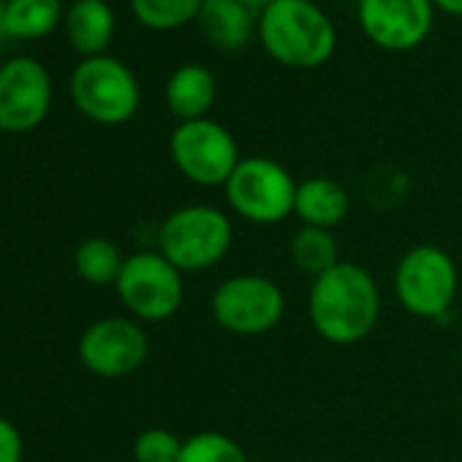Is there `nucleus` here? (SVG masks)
Returning a JSON list of instances; mask_svg holds the SVG:
<instances>
[{"mask_svg": "<svg viewBox=\"0 0 462 462\" xmlns=\"http://www.w3.org/2000/svg\"><path fill=\"white\" fill-rule=\"evenodd\" d=\"M354 4H359V0H354Z\"/></svg>", "mask_w": 462, "mask_h": 462, "instance_id": "obj_28", "label": "nucleus"}, {"mask_svg": "<svg viewBox=\"0 0 462 462\" xmlns=\"http://www.w3.org/2000/svg\"><path fill=\"white\" fill-rule=\"evenodd\" d=\"M308 319L316 335L332 346H354L373 335L381 319V289L356 262H337L313 278Z\"/></svg>", "mask_w": 462, "mask_h": 462, "instance_id": "obj_1", "label": "nucleus"}, {"mask_svg": "<svg viewBox=\"0 0 462 462\" xmlns=\"http://www.w3.org/2000/svg\"><path fill=\"white\" fill-rule=\"evenodd\" d=\"M432 6L438 14L446 17H462V0H432Z\"/></svg>", "mask_w": 462, "mask_h": 462, "instance_id": "obj_24", "label": "nucleus"}, {"mask_svg": "<svg viewBox=\"0 0 462 462\" xmlns=\"http://www.w3.org/2000/svg\"><path fill=\"white\" fill-rule=\"evenodd\" d=\"M12 36H9V28H6V0H0V44H6Z\"/></svg>", "mask_w": 462, "mask_h": 462, "instance_id": "obj_25", "label": "nucleus"}, {"mask_svg": "<svg viewBox=\"0 0 462 462\" xmlns=\"http://www.w3.org/2000/svg\"><path fill=\"white\" fill-rule=\"evenodd\" d=\"M123 264H125V259H123L120 248L106 237H90L74 254V267H77L79 278L88 281L90 286L117 283Z\"/></svg>", "mask_w": 462, "mask_h": 462, "instance_id": "obj_19", "label": "nucleus"}, {"mask_svg": "<svg viewBox=\"0 0 462 462\" xmlns=\"http://www.w3.org/2000/svg\"><path fill=\"white\" fill-rule=\"evenodd\" d=\"M235 245V223L212 204H185L169 212L158 228V254L185 273L212 270Z\"/></svg>", "mask_w": 462, "mask_h": 462, "instance_id": "obj_3", "label": "nucleus"}, {"mask_svg": "<svg viewBox=\"0 0 462 462\" xmlns=\"http://www.w3.org/2000/svg\"><path fill=\"white\" fill-rule=\"evenodd\" d=\"M177 462H251L248 451L226 432L201 430L185 438Z\"/></svg>", "mask_w": 462, "mask_h": 462, "instance_id": "obj_21", "label": "nucleus"}, {"mask_svg": "<svg viewBox=\"0 0 462 462\" xmlns=\"http://www.w3.org/2000/svg\"><path fill=\"white\" fill-rule=\"evenodd\" d=\"M71 98L77 109L101 125L128 123L142 104L136 74L117 58H85L71 74Z\"/></svg>", "mask_w": 462, "mask_h": 462, "instance_id": "obj_7", "label": "nucleus"}, {"mask_svg": "<svg viewBox=\"0 0 462 462\" xmlns=\"http://www.w3.org/2000/svg\"><path fill=\"white\" fill-rule=\"evenodd\" d=\"M66 20L60 0H6V28L12 39H44Z\"/></svg>", "mask_w": 462, "mask_h": 462, "instance_id": "obj_18", "label": "nucleus"}, {"mask_svg": "<svg viewBox=\"0 0 462 462\" xmlns=\"http://www.w3.org/2000/svg\"><path fill=\"white\" fill-rule=\"evenodd\" d=\"M66 36L85 58L106 55L115 39V12L106 0H74L66 12Z\"/></svg>", "mask_w": 462, "mask_h": 462, "instance_id": "obj_16", "label": "nucleus"}, {"mask_svg": "<svg viewBox=\"0 0 462 462\" xmlns=\"http://www.w3.org/2000/svg\"><path fill=\"white\" fill-rule=\"evenodd\" d=\"M297 185L300 182L281 161L267 155H243L223 185V193L228 207L243 220L256 226H275L294 215Z\"/></svg>", "mask_w": 462, "mask_h": 462, "instance_id": "obj_5", "label": "nucleus"}, {"mask_svg": "<svg viewBox=\"0 0 462 462\" xmlns=\"http://www.w3.org/2000/svg\"><path fill=\"white\" fill-rule=\"evenodd\" d=\"M459 362H462V346H459Z\"/></svg>", "mask_w": 462, "mask_h": 462, "instance_id": "obj_27", "label": "nucleus"}, {"mask_svg": "<svg viewBox=\"0 0 462 462\" xmlns=\"http://www.w3.org/2000/svg\"><path fill=\"white\" fill-rule=\"evenodd\" d=\"M240 4H243L245 9H251L254 14H262L270 4H275V0H240Z\"/></svg>", "mask_w": 462, "mask_h": 462, "instance_id": "obj_26", "label": "nucleus"}, {"mask_svg": "<svg viewBox=\"0 0 462 462\" xmlns=\"http://www.w3.org/2000/svg\"><path fill=\"white\" fill-rule=\"evenodd\" d=\"M169 155L177 171L199 188H223L243 161L235 134L212 117L177 123Z\"/></svg>", "mask_w": 462, "mask_h": 462, "instance_id": "obj_8", "label": "nucleus"}, {"mask_svg": "<svg viewBox=\"0 0 462 462\" xmlns=\"http://www.w3.org/2000/svg\"><path fill=\"white\" fill-rule=\"evenodd\" d=\"M432 0H359L356 23L362 36L383 52H413L435 25Z\"/></svg>", "mask_w": 462, "mask_h": 462, "instance_id": "obj_10", "label": "nucleus"}, {"mask_svg": "<svg viewBox=\"0 0 462 462\" xmlns=\"http://www.w3.org/2000/svg\"><path fill=\"white\" fill-rule=\"evenodd\" d=\"M52 106L50 71L33 58H12L0 66V131L28 134L44 123Z\"/></svg>", "mask_w": 462, "mask_h": 462, "instance_id": "obj_11", "label": "nucleus"}, {"mask_svg": "<svg viewBox=\"0 0 462 462\" xmlns=\"http://www.w3.org/2000/svg\"><path fill=\"white\" fill-rule=\"evenodd\" d=\"M289 256H291V262H294V267L300 273H305L310 278L324 275L327 270H332L340 262L335 231L316 228V226H300L291 235Z\"/></svg>", "mask_w": 462, "mask_h": 462, "instance_id": "obj_17", "label": "nucleus"}, {"mask_svg": "<svg viewBox=\"0 0 462 462\" xmlns=\"http://www.w3.org/2000/svg\"><path fill=\"white\" fill-rule=\"evenodd\" d=\"M256 39L291 71H316L337 52V28L316 0H275L259 14Z\"/></svg>", "mask_w": 462, "mask_h": 462, "instance_id": "obj_2", "label": "nucleus"}, {"mask_svg": "<svg viewBox=\"0 0 462 462\" xmlns=\"http://www.w3.org/2000/svg\"><path fill=\"white\" fill-rule=\"evenodd\" d=\"M204 42L217 52H240L259 33V14L240 0H204L196 20Z\"/></svg>", "mask_w": 462, "mask_h": 462, "instance_id": "obj_13", "label": "nucleus"}, {"mask_svg": "<svg viewBox=\"0 0 462 462\" xmlns=\"http://www.w3.org/2000/svg\"><path fill=\"white\" fill-rule=\"evenodd\" d=\"M351 212V196L343 182L327 174L308 177L297 185L294 215L300 226H316L335 231Z\"/></svg>", "mask_w": 462, "mask_h": 462, "instance_id": "obj_15", "label": "nucleus"}, {"mask_svg": "<svg viewBox=\"0 0 462 462\" xmlns=\"http://www.w3.org/2000/svg\"><path fill=\"white\" fill-rule=\"evenodd\" d=\"M185 438L166 427H147L134 440V459L136 462H177L182 454Z\"/></svg>", "mask_w": 462, "mask_h": 462, "instance_id": "obj_22", "label": "nucleus"}, {"mask_svg": "<svg viewBox=\"0 0 462 462\" xmlns=\"http://www.w3.org/2000/svg\"><path fill=\"white\" fill-rule=\"evenodd\" d=\"M150 354V337L134 319H101L79 337V359L98 378H125Z\"/></svg>", "mask_w": 462, "mask_h": 462, "instance_id": "obj_12", "label": "nucleus"}, {"mask_svg": "<svg viewBox=\"0 0 462 462\" xmlns=\"http://www.w3.org/2000/svg\"><path fill=\"white\" fill-rule=\"evenodd\" d=\"M23 459V435L9 421L6 416H0V462H20Z\"/></svg>", "mask_w": 462, "mask_h": 462, "instance_id": "obj_23", "label": "nucleus"}, {"mask_svg": "<svg viewBox=\"0 0 462 462\" xmlns=\"http://www.w3.org/2000/svg\"><path fill=\"white\" fill-rule=\"evenodd\" d=\"M209 313L228 335L262 337L283 321L286 294L267 275L240 273L215 286L209 297Z\"/></svg>", "mask_w": 462, "mask_h": 462, "instance_id": "obj_6", "label": "nucleus"}, {"mask_svg": "<svg viewBox=\"0 0 462 462\" xmlns=\"http://www.w3.org/2000/svg\"><path fill=\"white\" fill-rule=\"evenodd\" d=\"M115 286L123 305L139 321H166L185 300L182 273L158 251H139L128 256Z\"/></svg>", "mask_w": 462, "mask_h": 462, "instance_id": "obj_9", "label": "nucleus"}, {"mask_svg": "<svg viewBox=\"0 0 462 462\" xmlns=\"http://www.w3.org/2000/svg\"><path fill=\"white\" fill-rule=\"evenodd\" d=\"M204 0H131V12L147 31L169 33L199 20Z\"/></svg>", "mask_w": 462, "mask_h": 462, "instance_id": "obj_20", "label": "nucleus"}, {"mask_svg": "<svg viewBox=\"0 0 462 462\" xmlns=\"http://www.w3.org/2000/svg\"><path fill=\"white\" fill-rule=\"evenodd\" d=\"M394 294L408 316L440 321L451 313L459 294V270L438 245H413L394 267Z\"/></svg>", "mask_w": 462, "mask_h": 462, "instance_id": "obj_4", "label": "nucleus"}, {"mask_svg": "<svg viewBox=\"0 0 462 462\" xmlns=\"http://www.w3.org/2000/svg\"><path fill=\"white\" fill-rule=\"evenodd\" d=\"M163 98H166L169 112L180 123L209 117V109L217 101V79L201 63L177 66L166 79Z\"/></svg>", "mask_w": 462, "mask_h": 462, "instance_id": "obj_14", "label": "nucleus"}]
</instances>
